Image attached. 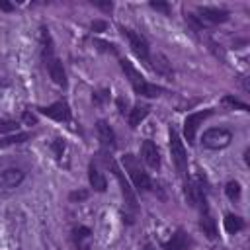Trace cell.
I'll use <instances>...</instances> for the list:
<instances>
[{
  "label": "cell",
  "instance_id": "cell-1",
  "mask_svg": "<svg viewBox=\"0 0 250 250\" xmlns=\"http://www.w3.org/2000/svg\"><path fill=\"white\" fill-rule=\"evenodd\" d=\"M119 64H121V68H123L125 76L129 78V82H131V86H133L135 94L145 96V98H158V96L166 94V90H164L162 86H156V84H150L148 80H145V76H143V74L133 66V62H131V61L121 59V61H119Z\"/></svg>",
  "mask_w": 250,
  "mask_h": 250
},
{
  "label": "cell",
  "instance_id": "cell-2",
  "mask_svg": "<svg viewBox=\"0 0 250 250\" xmlns=\"http://www.w3.org/2000/svg\"><path fill=\"white\" fill-rule=\"evenodd\" d=\"M121 164H123V168L127 170L129 178L133 180V184H135V188H137L139 191H150V189H152V180H150L148 174L143 170V166H141V162L137 160L135 154L127 152V154L121 158Z\"/></svg>",
  "mask_w": 250,
  "mask_h": 250
},
{
  "label": "cell",
  "instance_id": "cell-3",
  "mask_svg": "<svg viewBox=\"0 0 250 250\" xmlns=\"http://www.w3.org/2000/svg\"><path fill=\"white\" fill-rule=\"evenodd\" d=\"M170 152H172V160H174L178 172L182 176H186V172H188V152H186V146H184L180 135L174 129H170Z\"/></svg>",
  "mask_w": 250,
  "mask_h": 250
},
{
  "label": "cell",
  "instance_id": "cell-4",
  "mask_svg": "<svg viewBox=\"0 0 250 250\" xmlns=\"http://www.w3.org/2000/svg\"><path fill=\"white\" fill-rule=\"evenodd\" d=\"M105 164L111 168V172H113V176L117 178V182H119V188H121V195H123V199H125V203L133 209V211H137V195H135V191H133V188L129 186V182L125 180V176H123V172H121V168L115 164V160L113 158H105Z\"/></svg>",
  "mask_w": 250,
  "mask_h": 250
},
{
  "label": "cell",
  "instance_id": "cell-5",
  "mask_svg": "<svg viewBox=\"0 0 250 250\" xmlns=\"http://www.w3.org/2000/svg\"><path fill=\"white\" fill-rule=\"evenodd\" d=\"M121 33L129 39V45H131V49H133V53L141 59V61H145V62H148V59H150V49H148V41L141 35V33H137V31H133V29H129V27H121Z\"/></svg>",
  "mask_w": 250,
  "mask_h": 250
},
{
  "label": "cell",
  "instance_id": "cell-6",
  "mask_svg": "<svg viewBox=\"0 0 250 250\" xmlns=\"http://www.w3.org/2000/svg\"><path fill=\"white\" fill-rule=\"evenodd\" d=\"M201 141H203V146H207V148H225L230 145L232 135H230V131H227L223 127H213L203 133Z\"/></svg>",
  "mask_w": 250,
  "mask_h": 250
},
{
  "label": "cell",
  "instance_id": "cell-7",
  "mask_svg": "<svg viewBox=\"0 0 250 250\" xmlns=\"http://www.w3.org/2000/svg\"><path fill=\"white\" fill-rule=\"evenodd\" d=\"M209 115H213V109H203V111H195V113H189L184 121V133H186V139L189 145H193L195 141V133H197V127L203 119H207Z\"/></svg>",
  "mask_w": 250,
  "mask_h": 250
},
{
  "label": "cell",
  "instance_id": "cell-8",
  "mask_svg": "<svg viewBox=\"0 0 250 250\" xmlns=\"http://www.w3.org/2000/svg\"><path fill=\"white\" fill-rule=\"evenodd\" d=\"M39 111L55 121H70V107L66 102H55L51 105H45V107H39Z\"/></svg>",
  "mask_w": 250,
  "mask_h": 250
},
{
  "label": "cell",
  "instance_id": "cell-9",
  "mask_svg": "<svg viewBox=\"0 0 250 250\" xmlns=\"http://www.w3.org/2000/svg\"><path fill=\"white\" fill-rule=\"evenodd\" d=\"M191 244H193V240L188 236V232L178 229L168 242H162V250H188Z\"/></svg>",
  "mask_w": 250,
  "mask_h": 250
},
{
  "label": "cell",
  "instance_id": "cell-10",
  "mask_svg": "<svg viewBox=\"0 0 250 250\" xmlns=\"http://www.w3.org/2000/svg\"><path fill=\"white\" fill-rule=\"evenodd\" d=\"M199 227L203 230V234H207V238H215L217 236V225L215 219L209 211V205H201L199 207Z\"/></svg>",
  "mask_w": 250,
  "mask_h": 250
},
{
  "label": "cell",
  "instance_id": "cell-11",
  "mask_svg": "<svg viewBox=\"0 0 250 250\" xmlns=\"http://www.w3.org/2000/svg\"><path fill=\"white\" fill-rule=\"evenodd\" d=\"M39 41H41V59H43V64L49 62L51 59H55V45H53V37L49 33V29L43 25L41 27V33H39Z\"/></svg>",
  "mask_w": 250,
  "mask_h": 250
},
{
  "label": "cell",
  "instance_id": "cell-12",
  "mask_svg": "<svg viewBox=\"0 0 250 250\" xmlns=\"http://www.w3.org/2000/svg\"><path fill=\"white\" fill-rule=\"evenodd\" d=\"M45 68H47V72H49V76L53 78V82L55 84H59V86H66V72H64V68H62V62L59 61V57H55V59H51L49 62H45Z\"/></svg>",
  "mask_w": 250,
  "mask_h": 250
},
{
  "label": "cell",
  "instance_id": "cell-13",
  "mask_svg": "<svg viewBox=\"0 0 250 250\" xmlns=\"http://www.w3.org/2000/svg\"><path fill=\"white\" fill-rule=\"evenodd\" d=\"M141 156L143 160L150 166V168H158L160 166V150L152 141H145L141 146Z\"/></svg>",
  "mask_w": 250,
  "mask_h": 250
},
{
  "label": "cell",
  "instance_id": "cell-14",
  "mask_svg": "<svg viewBox=\"0 0 250 250\" xmlns=\"http://www.w3.org/2000/svg\"><path fill=\"white\" fill-rule=\"evenodd\" d=\"M199 18L211 23H223L229 20V12L221 10V8H209V6H201L199 8Z\"/></svg>",
  "mask_w": 250,
  "mask_h": 250
},
{
  "label": "cell",
  "instance_id": "cell-15",
  "mask_svg": "<svg viewBox=\"0 0 250 250\" xmlns=\"http://www.w3.org/2000/svg\"><path fill=\"white\" fill-rule=\"evenodd\" d=\"M23 182V172L18 168H8L0 172V188H18Z\"/></svg>",
  "mask_w": 250,
  "mask_h": 250
},
{
  "label": "cell",
  "instance_id": "cell-16",
  "mask_svg": "<svg viewBox=\"0 0 250 250\" xmlns=\"http://www.w3.org/2000/svg\"><path fill=\"white\" fill-rule=\"evenodd\" d=\"M96 131H98V137H100V141H102L104 146H109V148L115 146V133H113V129L109 127L107 121L100 119V121L96 123Z\"/></svg>",
  "mask_w": 250,
  "mask_h": 250
},
{
  "label": "cell",
  "instance_id": "cell-17",
  "mask_svg": "<svg viewBox=\"0 0 250 250\" xmlns=\"http://www.w3.org/2000/svg\"><path fill=\"white\" fill-rule=\"evenodd\" d=\"M88 180H90V186L96 191H105L107 189V182H105L104 174L94 166V162H90V166H88Z\"/></svg>",
  "mask_w": 250,
  "mask_h": 250
},
{
  "label": "cell",
  "instance_id": "cell-18",
  "mask_svg": "<svg viewBox=\"0 0 250 250\" xmlns=\"http://www.w3.org/2000/svg\"><path fill=\"white\" fill-rule=\"evenodd\" d=\"M148 111H150V107L146 105V104H137L131 111H129V125L135 129V127H139V123L148 115Z\"/></svg>",
  "mask_w": 250,
  "mask_h": 250
},
{
  "label": "cell",
  "instance_id": "cell-19",
  "mask_svg": "<svg viewBox=\"0 0 250 250\" xmlns=\"http://www.w3.org/2000/svg\"><path fill=\"white\" fill-rule=\"evenodd\" d=\"M148 62L152 64V68H154L156 72L166 74V76H170V74H172L170 62H168V59H166L164 55H154V57H150V59H148Z\"/></svg>",
  "mask_w": 250,
  "mask_h": 250
},
{
  "label": "cell",
  "instance_id": "cell-20",
  "mask_svg": "<svg viewBox=\"0 0 250 250\" xmlns=\"http://www.w3.org/2000/svg\"><path fill=\"white\" fill-rule=\"evenodd\" d=\"M225 229H227V232L234 234V232H238V230L244 229V219L238 217V215H232V213H230V215L225 217Z\"/></svg>",
  "mask_w": 250,
  "mask_h": 250
},
{
  "label": "cell",
  "instance_id": "cell-21",
  "mask_svg": "<svg viewBox=\"0 0 250 250\" xmlns=\"http://www.w3.org/2000/svg\"><path fill=\"white\" fill-rule=\"evenodd\" d=\"M31 135L29 133H16L14 137H6V139H2L0 141V148H4V146H10V145H18V143H23V141H27Z\"/></svg>",
  "mask_w": 250,
  "mask_h": 250
},
{
  "label": "cell",
  "instance_id": "cell-22",
  "mask_svg": "<svg viewBox=\"0 0 250 250\" xmlns=\"http://www.w3.org/2000/svg\"><path fill=\"white\" fill-rule=\"evenodd\" d=\"M225 193H227V197H229L230 201L238 199V197H240V184H238V182H229L227 188H225Z\"/></svg>",
  "mask_w": 250,
  "mask_h": 250
},
{
  "label": "cell",
  "instance_id": "cell-23",
  "mask_svg": "<svg viewBox=\"0 0 250 250\" xmlns=\"http://www.w3.org/2000/svg\"><path fill=\"white\" fill-rule=\"evenodd\" d=\"M72 234H74V242L80 244L84 238L90 236V229H88V227H76V229L72 230Z\"/></svg>",
  "mask_w": 250,
  "mask_h": 250
},
{
  "label": "cell",
  "instance_id": "cell-24",
  "mask_svg": "<svg viewBox=\"0 0 250 250\" xmlns=\"http://www.w3.org/2000/svg\"><path fill=\"white\" fill-rule=\"evenodd\" d=\"M223 104H227V105H232V107H240V109H244V111H248V105H246L244 102H240V100H236L234 96H225V98H223Z\"/></svg>",
  "mask_w": 250,
  "mask_h": 250
},
{
  "label": "cell",
  "instance_id": "cell-25",
  "mask_svg": "<svg viewBox=\"0 0 250 250\" xmlns=\"http://www.w3.org/2000/svg\"><path fill=\"white\" fill-rule=\"evenodd\" d=\"M18 123L10 121V119H0V133H8V131H16Z\"/></svg>",
  "mask_w": 250,
  "mask_h": 250
},
{
  "label": "cell",
  "instance_id": "cell-26",
  "mask_svg": "<svg viewBox=\"0 0 250 250\" xmlns=\"http://www.w3.org/2000/svg\"><path fill=\"white\" fill-rule=\"evenodd\" d=\"M51 146H53V150H55L57 158L61 160V156H62V152H64V143H62V139H55V141L51 143Z\"/></svg>",
  "mask_w": 250,
  "mask_h": 250
},
{
  "label": "cell",
  "instance_id": "cell-27",
  "mask_svg": "<svg viewBox=\"0 0 250 250\" xmlns=\"http://www.w3.org/2000/svg\"><path fill=\"white\" fill-rule=\"evenodd\" d=\"M88 197V191L86 189H78V191H70V195H68V199L70 201H84Z\"/></svg>",
  "mask_w": 250,
  "mask_h": 250
},
{
  "label": "cell",
  "instance_id": "cell-28",
  "mask_svg": "<svg viewBox=\"0 0 250 250\" xmlns=\"http://www.w3.org/2000/svg\"><path fill=\"white\" fill-rule=\"evenodd\" d=\"M96 45H100V49H104V51H109V53H117V49H115V45L113 43H105V41H96Z\"/></svg>",
  "mask_w": 250,
  "mask_h": 250
},
{
  "label": "cell",
  "instance_id": "cell-29",
  "mask_svg": "<svg viewBox=\"0 0 250 250\" xmlns=\"http://www.w3.org/2000/svg\"><path fill=\"white\" fill-rule=\"evenodd\" d=\"M107 96H109V92H107V90H100L98 94H94V98H92V100H94V104H102Z\"/></svg>",
  "mask_w": 250,
  "mask_h": 250
},
{
  "label": "cell",
  "instance_id": "cell-30",
  "mask_svg": "<svg viewBox=\"0 0 250 250\" xmlns=\"http://www.w3.org/2000/svg\"><path fill=\"white\" fill-rule=\"evenodd\" d=\"M21 119L27 123V125H35L37 123V117L31 113V111H23V115H21Z\"/></svg>",
  "mask_w": 250,
  "mask_h": 250
},
{
  "label": "cell",
  "instance_id": "cell-31",
  "mask_svg": "<svg viewBox=\"0 0 250 250\" xmlns=\"http://www.w3.org/2000/svg\"><path fill=\"white\" fill-rule=\"evenodd\" d=\"M150 6L154 8V10H162V12H170V6L168 4H164V2H150Z\"/></svg>",
  "mask_w": 250,
  "mask_h": 250
},
{
  "label": "cell",
  "instance_id": "cell-32",
  "mask_svg": "<svg viewBox=\"0 0 250 250\" xmlns=\"http://www.w3.org/2000/svg\"><path fill=\"white\" fill-rule=\"evenodd\" d=\"M105 21H100V20H96V21H92V31H104L105 29Z\"/></svg>",
  "mask_w": 250,
  "mask_h": 250
},
{
  "label": "cell",
  "instance_id": "cell-33",
  "mask_svg": "<svg viewBox=\"0 0 250 250\" xmlns=\"http://www.w3.org/2000/svg\"><path fill=\"white\" fill-rule=\"evenodd\" d=\"M98 8H102V10H105V12H109L111 8H113V4L111 2H94Z\"/></svg>",
  "mask_w": 250,
  "mask_h": 250
},
{
  "label": "cell",
  "instance_id": "cell-34",
  "mask_svg": "<svg viewBox=\"0 0 250 250\" xmlns=\"http://www.w3.org/2000/svg\"><path fill=\"white\" fill-rule=\"evenodd\" d=\"M0 10H4V12H12L14 6H12L10 2H6V0H0Z\"/></svg>",
  "mask_w": 250,
  "mask_h": 250
},
{
  "label": "cell",
  "instance_id": "cell-35",
  "mask_svg": "<svg viewBox=\"0 0 250 250\" xmlns=\"http://www.w3.org/2000/svg\"><path fill=\"white\" fill-rule=\"evenodd\" d=\"M117 107H119L121 113H125V109H127V102H123V98H119V100H117Z\"/></svg>",
  "mask_w": 250,
  "mask_h": 250
},
{
  "label": "cell",
  "instance_id": "cell-36",
  "mask_svg": "<svg viewBox=\"0 0 250 250\" xmlns=\"http://www.w3.org/2000/svg\"><path fill=\"white\" fill-rule=\"evenodd\" d=\"M145 250H154V248L152 246H145Z\"/></svg>",
  "mask_w": 250,
  "mask_h": 250
}]
</instances>
